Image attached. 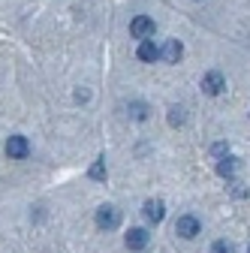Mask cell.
I'll return each mask as SVG.
<instances>
[{
    "mask_svg": "<svg viewBox=\"0 0 250 253\" xmlns=\"http://www.w3.org/2000/svg\"><path fill=\"white\" fill-rule=\"evenodd\" d=\"M199 229H202V226H199V220H196L193 214H184V217H178V220H175V232H178L181 238H187V241L196 238V235H199Z\"/></svg>",
    "mask_w": 250,
    "mask_h": 253,
    "instance_id": "6da1fadb",
    "label": "cell"
},
{
    "mask_svg": "<svg viewBox=\"0 0 250 253\" xmlns=\"http://www.w3.org/2000/svg\"><path fill=\"white\" fill-rule=\"evenodd\" d=\"M223 87H226V79L217 73V70H211V73L202 76V90L208 93V97H217V93H223Z\"/></svg>",
    "mask_w": 250,
    "mask_h": 253,
    "instance_id": "7a4b0ae2",
    "label": "cell"
},
{
    "mask_svg": "<svg viewBox=\"0 0 250 253\" xmlns=\"http://www.w3.org/2000/svg\"><path fill=\"white\" fill-rule=\"evenodd\" d=\"M130 34H133L136 40H148V37H154V18H148V15H136V18L130 21Z\"/></svg>",
    "mask_w": 250,
    "mask_h": 253,
    "instance_id": "3957f363",
    "label": "cell"
},
{
    "mask_svg": "<svg viewBox=\"0 0 250 253\" xmlns=\"http://www.w3.org/2000/svg\"><path fill=\"white\" fill-rule=\"evenodd\" d=\"M118 223H121V214H118L115 205H103V208L97 211V226H100V229L109 232V229H115Z\"/></svg>",
    "mask_w": 250,
    "mask_h": 253,
    "instance_id": "277c9868",
    "label": "cell"
},
{
    "mask_svg": "<svg viewBox=\"0 0 250 253\" xmlns=\"http://www.w3.org/2000/svg\"><path fill=\"white\" fill-rule=\"evenodd\" d=\"M6 154H9V160H24V157L30 154V142H27L24 136H9Z\"/></svg>",
    "mask_w": 250,
    "mask_h": 253,
    "instance_id": "5b68a950",
    "label": "cell"
},
{
    "mask_svg": "<svg viewBox=\"0 0 250 253\" xmlns=\"http://www.w3.org/2000/svg\"><path fill=\"white\" fill-rule=\"evenodd\" d=\"M142 214H145V220H148V223H160V220H163V214H166V205H163V199H148V202L142 205Z\"/></svg>",
    "mask_w": 250,
    "mask_h": 253,
    "instance_id": "8992f818",
    "label": "cell"
},
{
    "mask_svg": "<svg viewBox=\"0 0 250 253\" xmlns=\"http://www.w3.org/2000/svg\"><path fill=\"white\" fill-rule=\"evenodd\" d=\"M148 238H151V235L136 226V229H130L127 235H124V244H127L130 250H142V247H148Z\"/></svg>",
    "mask_w": 250,
    "mask_h": 253,
    "instance_id": "52a82bcc",
    "label": "cell"
},
{
    "mask_svg": "<svg viewBox=\"0 0 250 253\" xmlns=\"http://www.w3.org/2000/svg\"><path fill=\"white\" fill-rule=\"evenodd\" d=\"M181 54H184V45H181L178 40H166V45L160 48V57H163L166 63H178Z\"/></svg>",
    "mask_w": 250,
    "mask_h": 253,
    "instance_id": "ba28073f",
    "label": "cell"
},
{
    "mask_svg": "<svg viewBox=\"0 0 250 253\" xmlns=\"http://www.w3.org/2000/svg\"><path fill=\"white\" fill-rule=\"evenodd\" d=\"M136 57H139V60H145V63H154V60L160 57V48L154 45L151 40H142V42H139V48H136Z\"/></svg>",
    "mask_w": 250,
    "mask_h": 253,
    "instance_id": "9c48e42d",
    "label": "cell"
},
{
    "mask_svg": "<svg viewBox=\"0 0 250 253\" xmlns=\"http://www.w3.org/2000/svg\"><path fill=\"white\" fill-rule=\"evenodd\" d=\"M217 172H220L223 178H235V172H238V160H235V157H223V160L217 163Z\"/></svg>",
    "mask_w": 250,
    "mask_h": 253,
    "instance_id": "30bf717a",
    "label": "cell"
},
{
    "mask_svg": "<svg viewBox=\"0 0 250 253\" xmlns=\"http://www.w3.org/2000/svg\"><path fill=\"white\" fill-rule=\"evenodd\" d=\"M90 178H93V181H106V160H103V157L90 166Z\"/></svg>",
    "mask_w": 250,
    "mask_h": 253,
    "instance_id": "8fae6325",
    "label": "cell"
},
{
    "mask_svg": "<svg viewBox=\"0 0 250 253\" xmlns=\"http://www.w3.org/2000/svg\"><path fill=\"white\" fill-rule=\"evenodd\" d=\"M169 124H172V126H181V124H184V109H181V106H172V109H169Z\"/></svg>",
    "mask_w": 250,
    "mask_h": 253,
    "instance_id": "7c38bea8",
    "label": "cell"
},
{
    "mask_svg": "<svg viewBox=\"0 0 250 253\" xmlns=\"http://www.w3.org/2000/svg\"><path fill=\"white\" fill-rule=\"evenodd\" d=\"M211 253H235V247H232L229 241H214V247H211Z\"/></svg>",
    "mask_w": 250,
    "mask_h": 253,
    "instance_id": "4fadbf2b",
    "label": "cell"
},
{
    "mask_svg": "<svg viewBox=\"0 0 250 253\" xmlns=\"http://www.w3.org/2000/svg\"><path fill=\"white\" fill-rule=\"evenodd\" d=\"M130 115L139 118V121H145V118H148V109H145L142 103H133V106H130Z\"/></svg>",
    "mask_w": 250,
    "mask_h": 253,
    "instance_id": "5bb4252c",
    "label": "cell"
},
{
    "mask_svg": "<svg viewBox=\"0 0 250 253\" xmlns=\"http://www.w3.org/2000/svg\"><path fill=\"white\" fill-rule=\"evenodd\" d=\"M226 151H229V148H226V145H214V157H223V154H226Z\"/></svg>",
    "mask_w": 250,
    "mask_h": 253,
    "instance_id": "9a60e30c",
    "label": "cell"
}]
</instances>
